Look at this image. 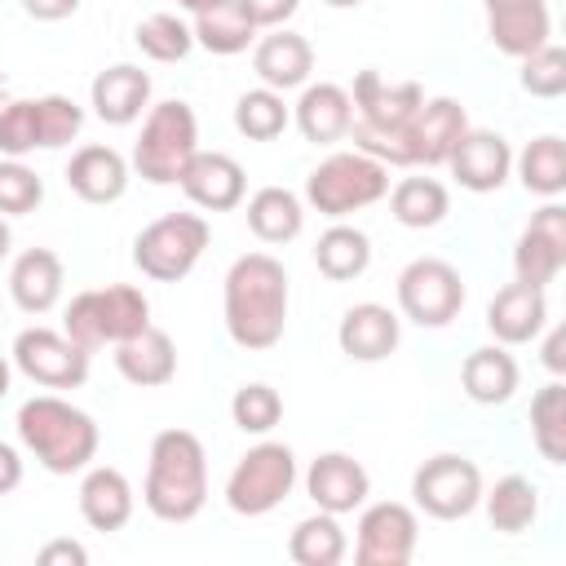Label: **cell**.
<instances>
[{
	"label": "cell",
	"instance_id": "47",
	"mask_svg": "<svg viewBox=\"0 0 566 566\" xmlns=\"http://www.w3.org/2000/svg\"><path fill=\"white\" fill-rule=\"evenodd\" d=\"M80 9V0H22V13L35 22H62Z\"/></svg>",
	"mask_w": 566,
	"mask_h": 566
},
{
	"label": "cell",
	"instance_id": "4",
	"mask_svg": "<svg viewBox=\"0 0 566 566\" xmlns=\"http://www.w3.org/2000/svg\"><path fill=\"white\" fill-rule=\"evenodd\" d=\"M195 150H199V119H195L190 102L168 97V102L146 106L128 168L150 186H177L186 164L195 159Z\"/></svg>",
	"mask_w": 566,
	"mask_h": 566
},
{
	"label": "cell",
	"instance_id": "2",
	"mask_svg": "<svg viewBox=\"0 0 566 566\" xmlns=\"http://www.w3.org/2000/svg\"><path fill=\"white\" fill-rule=\"evenodd\" d=\"M142 504L159 522H190L208 504V451L190 429H159L150 438V464L142 482Z\"/></svg>",
	"mask_w": 566,
	"mask_h": 566
},
{
	"label": "cell",
	"instance_id": "30",
	"mask_svg": "<svg viewBox=\"0 0 566 566\" xmlns=\"http://www.w3.org/2000/svg\"><path fill=\"white\" fill-rule=\"evenodd\" d=\"M248 230L261 243H292L305 230V203L287 186H261L248 199Z\"/></svg>",
	"mask_w": 566,
	"mask_h": 566
},
{
	"label": "cell",
	"instance_id": "31",
	"mask_svg": "<svg viewBox=\"0 0 566 566\" xmlns=\"http://www.w3.org/2000/svg\"><path fill=\"white\" fill-rule=\"evenodd\" d=\"M345 553H349V535H345L340 517L323 513V509L301 517L292 526V535H287V557L296 566H340Z\"/></svg>",
	"mask_w": 566,
	"mask_h": 566
},
{
	"label": "cell",
	"instance_id": "24",
	"mask_svg": "<svg viewBox=\"0 0 566 566\" xmlns=\"http://www.w3.org/2000/svg\"><path fill=\"white\" fill-rule=\"evenodd\" d=\"M252 71L265 88L274 93H287V88H301L310 84V71H314V49L305 35L287 31V27H274L270 35L256 40L252 49Z\"/></svg>",
	"mask_w": 566,
	"mask_h": 566
},
{
	"label": "cell",
	"instance_id": "20",
	"mask_svg": "<svg viewBox=\"0 0 566 566\" xmlns=\"http://www.w3.org/2000/svg\"><path fill=\"white\" fill-rule=\"evenodd\" d=\"M88 106L111 128L137 124L142 111L150 106V71H142L133 62H115V66L97 71L93 75V88H88Z\"/></svg>",
	"mask_w": 566,
	"mask_h": 566
},
{
	"label": "cell",
	"instance_id": "35",
	"mask_svg": "<svg viewBox=\"0 0 566 566\" xmlns=\"http://www.w3.org/2000/svg\"><path fill=\"white\" fill-rule=\"evenodd\" d=\"M513 168H517V181L539 195V199H557L566 190V142L557 133H544V137H531L522 146V155H513Z\"/></svg>",
	"mask_w": 566,
	"mask_h": 566
},
{
	"label": "cell",
	"instance_id": "46",
	"mask_svg": "<svg viewBox=\"0 0 566 566\" xmlns=\"http://www.w3.org/2000/svg\"><path fill=\"white\" fill-rule=\"evenodd\" d=\"M35 562H40V566H57V562H62V566H84V562H88V548L75 544V539H49V544L35 553Z\"/></svg>",
	"mask_w": 566,
	"mask_h": 566
},
{
	"label": "cell",
	"instance_id": "22",
	"mask_svg": "<svg viewBox=\"0 0 566 566\" xmlns=\"http://www.w3.org/2000/svg\"><path fill=\"white\" fill-rule=\"evenodd\" d=\"M292 124L301 128L305 142L314 146H336L345 142L349 124H354V102H349V88L332 84V80H318V84H301V97L292 106Z\"/></svg>",
	"mask_w": 566,
	"mask_h": 566
},
{
	"label": "cell",
	"instance_id": "23",
	"mask_svg": "<svg viewBox=\"0 0 566 566\" xmlns=\"http://www.w3.org/2000/svg\"><path fill=\"white\" fill-rule=\"evenodd\" d=\"M548 323V301L544 287L531 283H509L491 296L486 305V332L495 336V345H531Z\"/></svg>",
	"mask_w": 566,
	"mask_h": 566
},
{
	"label": "cell",
	"instance_id": "54",
	"mask_svg": "<svg viewBox=\"0 0 566 566\" xmlns=\"http://www.w3.org/2000/svg\"><path fill=\"white\" fill-rule=\"evenodd\" d=\"M0 93H4V75H0Z\"/></svg>",
	"mask_w": 566,
	"mask_h": 566
},
{
	"label": "cell",
	"instance_id": "14",
	"mask_svg": "<svg viewBox=\"0 0 566 566\" xmlns=\"http://www.w3.org/2000/svg\"><path fill=\"white\" fill-rule=\"evenodd\" d=\"M305 495L314 500V509L323 513H354L367 504L371 495V473L363 469V460H354L349 451H323L318 460H310L305 469Z\"/></svg>",
	"mask_w": 566,
	"mask_h": 566
},
{
	"label": "cell",
	"instance_id": "6",
	"mask_svg": "<svg viewBox=\"0 0 566 566\" xmlns=\"http://www.w3.org/2000/svg\"><path fill=\"white\" fill-rule=\"evenodd\" d=\"M385 195H389V168L363 150H332L305 177V203L332 221H345L349 212L371 208Z\"/></svg>",
	"mask_w": 566,
	"mask_h": 566
},
{
	"label": "cell",
	"instance_id": "1",
	"mask_svg": "<svg viewBox=\"0 0 566 566\" xmlns=\"http://www.w3.org/2000/svg\"><path fill=\"white\" fill-rule=\"evenodd\" d=\"M287 270L270 252H243L226 270L221 314L239 349H274L287 327Z\"/></svg>",
	"mask_w": 566,
	"mask_h": 566
},
{
	"label": "cell",
	"instance_id": "25",
	"mask_svg": "<svg viewBox=\"0 0 566 566\" xmlns=\"http://www.w3.org/2000/svg\"><path fill=\"white\" fill-rule=\"evenodd\" d=\"M115 371L137 385V389H159L177 376V345L164 327L146 323L142 332H133L128 340L115 345Z\"/></svg>",
	"mask_w": 566,
	"mask_h": 566
},
{
	"label": "cell",
	"instance_id": "42",
	"mask_svg": "<svg viewBox=\"0 0 566 566\" xmlns=\"http://www.w3.org/2000/svg\"><path fill=\"white\" fill-rule=\"evenodd\" d=\"M517 84H522L531 97H544V102L562 97V93H566V49L548 40L544 49L526 53V57H522V71H517Z\"/></svg>",
	"mask_w": 566,
	"mask_h": 566
},
{
	"label": "cell",
	"instance_id": "7",
	"mask_svg": "<svg viewBox=\"0 0 566 566\" xmlns=\"http://www.w3.org/2000/svg\"><path fill=\"white\" fill-rule=\"evenodd\" d=\"M296 486V455L287 442H256L239 455V464L226 478V504L239 517H265L274 513Z\"/></svg>",
	"mask_w": 566,
	"mask_h": 566
},
{
	"label": "cell",
	"instance_id": "17",
	"mask_svg": "<svg viewBox=\"0 0 566 566\" xmlns=\"http://www.w3.org/2000/svg\"><path fill=\"white\" fill-rule=\"evenodd\" d=\"M181 195L203 212H230L248 195V172L226 150H195V159L181 172Z\"/></svg>",
	"mask_w": 566,
	"mask_h": 566
},
{
	"label": "cell",
	"instance_id": "12",
	"mask_svg": "<svg viewBox=\"0 0 566 566\" xmlns=\"http://www.w3.org/2000/svg\"><path fill=\"white\" fill-rule=\"evenodd\" d=\"M13 367L44 389H80L88 380V349L75 345L66 332L27 327L13 340Z\"/></svg>",
	"mask_w": 566,
	"mask_h": 566
},
{
	"label": "cell",
	"instance_id": "3",
	"mask_svg": "<svg viewBox=\"0 0 566 566\" xmlns=\"http://www.w3.org/2000/svg\"><path fill=\"white\" fill-rule=\"evenodd\" d=\"M18 438L57 478L84 473L102 442L97 420L57 394H35L18 407Z\"/></svg>",
	"mask_w": 566,
	"mask_h": 566
},
{
	"label": "cell",
	"instance_id": "10",
	"mask_svg": "<svg viewBox=\"0 0 566 566\" xmlns=\"http://www.w3.org/2000/svg\"><path fill=\"white\" fill-rule=\"evenodd\" d=\"M398 310L416 327H447L464 310V279L442 256H416L398 274Z\"/></svg>",
	"mask_w": 566,
	"mask_h": 566
},
{
	"label": "cell",
	"instance_id": "15",
	"mask_svg": "<svg viewBox=\"0 0 566 566\" xmlns=\"http://www.w3.org/2000/svg\"><path fill=\"white\" fill-rule=\"evenodd\" d=\"M349 102H354V119L358 124H371V128H407L411 115L424 102V88L416 80H385L376 66H367V71L354 75Z\"/></svg>",
	"mask_w": 566,
	"mask_h": 566
},
{
	"label": "cell",
	"instance_id": "51",
	"mask_svg": "<svg viewBox=\"0 0 566 566\" xmlns=\"http://www.w3.org/2000/svg\"><path fill=\"white\" fill-rule=\"evenodd\" d=\"M9 380H13V371H9V358L0 354V398L9 394Z\"/></svg>",
	"mask_w": 566,
	"mask_h": 566
},
{
	"label": "cell",
	"instance_id": "8",
	"mask_svg": "<svg viewBox=\"0 0 566 566\" xmlns=\"http://www.w3.org/2000/svg\"><path fill=\"white\" fill-rule=\"evenodd\" d=\"M208 239L212 230L199 212H164L133 239V265L155 283H177L199 265Z\"/></svg>",
	"mask_w": 566,
	"mask_h": 566
},
{
	"label": "cell",
	"instance_id": "11",
	"mask_svg": "<svg viewBox=\"0 0 566 566\" xmlns=\"http://www.w3.org/2000/svg\"><path fill=\"white\" fill-rule=\"evenodd\" d=\"M420 539V517L402 500L363 504L354 526V562L358 566H407Z\"/></svg>",
	"mask_w": 566,
	"mask_h": 566
},
{
	"label": "cell",
	"instance_id": "32",
	"mask_svg": "<svg viewBox=\"0 0 566 566\" xmlns=\"http://www.w3.org/2000/svg\"><path fill=\"white\" fill-rule=\"evenodd\" d=\"M314 265L323 279L332 283H349L358 279L367 265H371V239L358 230V226H345V221H332L318 243H314Z\"/></svg>",
	"mask_w": 566,
	"mask_h": 566
},
{
	"label": "cell",
	"instance_id": "33",
	"mask_svg": "<svg viewBox=\"0 0 566 566\" xmlns=\"http://www.w3.org/2000/svg\"><path fill=\"white\" fill-rule=\"evenodd\" d=\"M482 504H486L491 531H500V535H522L539 517V491L522 473H504L491 491H482Z\"/></svg>",
	"mask_w": 566,
	"mask_h": 566
},
{
	"label": "cell",
	"instance_id": "49",
	"mask_svg": "<svg viewBox=\"0 0 566 566\" xmlns=\"http://www.w3.org/2000/svg\"><path fill=\"white\" fill-rule=\"evenodd\" d=\"M544 367H548L553 376L566 371V327H553V332H548V340H544Z\"/></svg>",
	"mask_w": 566,
	"mask_h": 566
},
{
	"label": "cell",
	"instance_id": "39",
	"mask_svg": "<svg viewBox=\"0 0 566 566\" xmlns=\"http://www.w3.org/2000/svg\"><path fill=\"white\" fill-rule=\"evenodd\" d=\"M133 40H137V49L150 62H181L195 49V31L177 13H150V18H142L137 31H133Z\"/></svg>",
	"mask_w": 566,
	"mask_h": 566
},
{
	"label": "cell",
	"instance_id": "27",
	"mask_svg": "<svg viewBox=\"0 0 566 566\" xmlns=\"http://www.w3.org/2000/svg\"><path fill=\"white\" fill-rule=\"evenodd\" d=\"M133 509H137V500H133V486H128V478L119 469H111V464L84 469V482H80V517L93 531H102V535L124 531L133 522Z\"/></svg>",
	"mask_w": 566,
	"mask_h": 566
},
{
	"label": "cell",
	"instance_id": "18",
	"mask_svg": "<svg viewBox=\"0 0 566 566\" xmlns=\"http://www.w3.org/2000/svg\"><path fill=\"white\" fill-rule=\"evenodd\" d=\"M486 35L500 53L526 57L548 44L553 35V13L548 0H486Z\"/></svg>",
	"mask_w": 566,
	"mask_h": 566
},
{
	"label": "cell",
	"instance_id": "34",
	"mask_svg": "<svg viewBox=\"0 0 566 566\" xmlns=\"http://www.w3.org/2000/svg\"><path fill=\"white\" fill-rule=\"evenodd\" d=\"M190 31H195V44H203L217 57H230V53H243L256 40L261 27L243 13L239 0H221V4L203 9V13H195L190 18Z\"/></svg>",
	"mask_w": 566,
	"mask_h": 566
},
{
	"label": "cell",
	"instance_id": "43",
	"mask_svg": "<svg viewBox=\"0 0 566 566\" xmlns=\"http://www.w3.org/2000/svg\"><path fill=\"white\" fill-rule=\"evenodd\" d=\"M44 199V181L22 159H0V217H27Z\"/></svg>",
	"mask_w": 566,
	"mask_h": 566
},
{
	"label": "cell",
	"instance_id": "21",
	"mask_svg": "<svg viewBox=\"0 0 566 566\" xmlns=\"http://www.w3.org/2000/svg\"><path fill=\"white\" fill-rule=\"evenodd\" d=\"M469 128V115L455 97H424L420 111L411 115L407 124V142H411V168L424 164V168H442L447 155L455 150L460 133Z\"/></svg>",
	"mask_w": 566,
	"mask_h": 566
},
{
	"label": "cell",
	"instance_id": "38",
	"mask_svg": "<svg viewBox=\"0 0 566 566\" xmlns=\"http://www.w3.org/2000/svg\"><path fill=\"white\" fill-rule=\"evenodd\" d=\"M287 124H292V106L283 102V93H274L265 84L239 93V102H234V128L248 142H274V137H283Z\"/></svg>",
	"mask_w": 566,
	"mask_h": 566
},
{
	"label": "cell",
	"instance_id": "5",
	"mask_svg": "<svg viewBox=\"0 0 566 566\" xmlns=\"http://www.w3.org/2000/svg\"><path fill=\"white\" fill-rule=\"evenodd\" d=\"M150 323V301L142 287L133 283H111V287H88L75 292L62 310V332L84 345L88 354L102 345H119L133 332H142Z\"/></svg>",
	"mask_w": 566,
	"mask_h": 566
},
{
	"label": "cell",
	"instance_id": "48",
	"mask_svg": "<svg viewBox=\"0 0 566 566\" xmlns=\"http://www.w3.org/2000/svg\"><path fill=\"white\" fill-rule=\"evenodd\" d=\"M18 482H22V455H18V447L0 442V495L18 491Z\"/></svg>",
	"mask_w": 566,
	"mask_h": 566
},
{
	"label": "cell",
	"instance_id": "36",
	"mask_svg": "<svg viewBox=\"0 0 566 566\" xmlns=\"http://www.w3.org/2000/svg\"><path fill=\"white\" fill-rule=\"evenodd\" d=\"M451 212V195L438 177H402L389 190V217L407 230H429Z\"/></svg>",
	"mask_w": 566,
	"mask_h": 566
},
{
	"label": "cell",
	"instance_id": "37",
	"mask_svg": "<svg viewBox=\"0 0 566 566\" xmlns=\"http://www.w3.org/2000/svg\"><path fill=\"white\" fill-rule=\"evenodd\" d=\"M531 442L548 464H566V385L548 380L531 398Z\"/></svg>",
	"mask_w": 566,
	"mask_h": 566
},
{
	"label": "cell",
	"instance_id": "45",
	"mask_svg": "<svg viewBox=\"0 0 566 566\" xmlns=\"http://www.w3.org/2000/svg\"><path fill=\"white\" fill-rule=\"evenodd\" d=\"M239 4H243V13H248L256 27H265V31L283 27V22L301 9V0H239Z\"/></svg>",
	"mask_w": 566,
	"mask_h": 566
},
{
	"label": "cell",
	"instance_id": "40",
	"mask_svg": "<svg viewBox=\"0 0 566 566\" xmlns=\"http://www.w3.org/2000/svg\"><path fill=\"white\" fill-rule=\"evenodd\" d=\"M31 150H44V124H40V97H18L0 106V155L22 159Z\"/></svg>",
	"mask_w": 566,
	"mask_h": 566
},
{
	"label": "cell",
	"instance_id": "50",
	"mask_svg": "<svg viewBox=\"0 0 566 566\" xmlns=\"http://www.w3.org/2000/svg\"><path fill=\"white\" fill-rule=\"evenodd\" d=\"M212 4H221V0H177V9H186L190 18H195V13H203V9H212Z\"/></svg>",
	"mask_w": 566,
	"mask_h": 566
},
{
	"label": "cell",
	"instance_id": "13",
	"mask_svg": "<svg viewBox=\"0 0 566 566\" xmlns=\"http://www.w3.org/2000/svg\"><path fill=\"white\" fill-rule=\"evenodd\" d=\"M566 265V208L557 199H548L531 221L526 230L517 234V248H513V274L517 283H531V287H548Z\"/></svg>",
	"mask_w": 566,
	"mask_h": 566
},
{
	"label": "cell",
	"instance_id": "9",
	"mask_svg": "<svg viewBox=\"0 0 566 566\" xmlns=\"http://www.w3.org/2000/svg\"><path fill=\"white\" fill-rule=\"evenodd\" d=\"M482 469L460 451H438L411 473V500L438 522H460L482 504Z\"/></svg>",
	"mask_w": 566,
	"mask_h": 566
},
{
	"label": "cell",
	"instance_id": "41",
	"mask_svg": "<svg viewBox=\"0 0 566 566\" xmlns=\"http://www.w3.org/2000/svg\"><path fill=\"white\" fill-rule=\"evenodd\" d=\"M230 416H234V424H239L243 433H256V438H261V433H270V429L283 420V398H279V389L252 380V385H239V389H234Z\"/></svg>",
	"mask_w": 566,
	"mask_h": 566
},
{
	"label": "cell",
	"instance_id": "44",
	"mask_svg": "<svg viewBox=\"0 0 566 566\" xmlns=\"http://www.w3.org/2000/svg\"><path fill=\"white\" fill-rule=\"evenodd\" d=\"M40 124H44V150H62L80 137L84 128V106L62 97V93H44L40 97Z\"/></svg>",
	"mask_w": 566,
	"mask_h": 566
},
{
	"label": "cell",
	"instance_id": "29",
	"mask_svg": "<svg viewBox=\"0 0 566 566\" xmlns=\"http://www.w3.org/2000/svg\"><path fill=\"white\" fill-rule=\"evenodd\" d=\"M517 380H522V371H517V358L509 354V345H482L460 363V389L482 407L509 402L517 394Z\"/></svg>",
	"mask_w": 566,
	"mask_h": 566
},
{
	"label": "cell",
	"instance_id": "53",
	"mask_svg": "<svg viewBox=\"0 0 566 566\" xmlns=\"http://www.w3.org/2000/svg\"><path fill=\"white\" fill-rule=\"evenodd\" d=\"M323 4H332V9H358L363 0H323Z\"/></svg>",
	"mask_w": 566,
	"mask_h": 566
},
{
	"label": "cell",
	"instance_id": "26",
	"mask_svg": "<svg viewBox=\"0 0 566 566\" xmlns=\"http://www.w3.org/2000/svg\"><path fill=\"white\" fill-rule=\"evenodd\" d=\"M62 256L49 252V248H27L18 252V261L9 265V296L22 314H49L57 301H62Z\"/></svg>",
	"mask_w": 566,
	"mask_h": 566
},
{
	"label": "cell",
	"instance_id": "28",
	"mask_svg": "<svg viewBox=\"0 0 566 566\" xmlns=\"http://www.w3.org/2000/svg\"><path fill=\"white\" fill-rule=\"evenodd\" d=\"M66 186L84 203H115L128 190V159L115 146H80L66 159Z\"/></svg>",
	"mask_w": 566,
	"mask_h": 566
},
{
	"label": "cell",
	"instance_id": "52",
	"mask_svg": "<svg viewBox=\"0 0 566 566\" xmlns=\"http://www.w3.org/2000/svg\"><path fill=\"white\" fill-rule=\"evenodd\" d=\"M9 243H13V234H9V221L0 217V261L9 256Z\"/></svg>",
	"mask_w": 566,
	"mask_h": 566
},
{
	"label": "cell",
	"instance_id": "19",
	"mask_svg": "<svg viewBox=\"0 0 566 566\" xmlns=\"http://www.w3.org/2000/svg\"><path fill=\"white\" fill-rule=\"evenodd\" d=\"M398 340H402V318L380 301H358L340 314L336 345L354 363H380L398 349Z\"/></svg>",
	"mask_w": 566,
	"mask_h": 566
},
{
	"label": "cell",
	"instance_id": "16",
	"mask_svg": "<svg viewBox=\"0 0 566 566\" xmlns=\"http://www.w3.org/2000/svg\"><path fill=\"white\" fill-rule=\"evenodd\" d=\"M447 168H451V177L464 190L491 195L513 172V146H509V137H500L491 128H464L460 142H455V150L447 155Z\"/></svg>",
	"mask_w": 566,
	"mask_h": 566
}]
</instances>
